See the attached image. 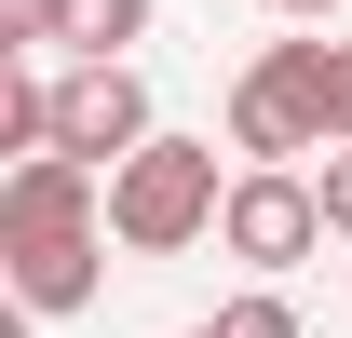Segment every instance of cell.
<instances>
[{
	"label": "cell",
	"mask_w": 352,
	"mask_h": 338,
	"mask_svg": "<svg viewBox=\"0 0 352 338\" xmlns=\"http://www.w3.org/2000/svg\"><path fill=\"white\" fill-rule=\"evenodd\" d=\"M149 82H135V54H68L54 68V149H82V163H122L149 149Z\"/></svg>",
	"instance_id": "4"
},
{
	"label": "cell",
	"mask_w": 352,
	"mask_h": 338,
	"mask_svg": "<svg viewBox=\"0 0 352 338\" xmlns=\"http://www.w3.org/2000/svg\"><path fill=\"white\" fill-rule=\"evenodd\" d=\"M190 338H217V325H190Z\"/></svg>",
	"instance_id": "13"
},
{
	"label": "cell",
	"mask_w": 352,
	"mask_h": 338,
	"mask_svg": "<svg viewBox=\"0 0 352 338\" xmlns=\"http://www.w3.org/2000/svg\"><path fill=\"white\" fill-rule=\"evenodd\" d=\"M311 190H325V230H352V135L325 149V176H311Z\"/></svg>",
	"instance_id": "10"
},
{
	"label": "cell",
	"mask_w": 352,
	"mask_h": 338,
	"mask_svg": "<svg viewBox=\"0 0 352 338\" xmlns=\"http://www.w3.org/2000/svg\"><path fill=\"white\" fill-rule=\"evenodd\" d=\"M230 149H244V163L339 149V41H271L258 68L230 82Z\"/></svg>",
	"instance_id": "2"
},
{
	"label": "cell",
	"mask_w": 352,
	"mask_h": 338,
	"mask_svg": "<svg viewBox=\"0 0 352 338\" xmlns=\"http://www.w3.org/2000/svg\"><path fill=\"white\" fill-rule=\"evenodd\" d=\"M217 149L204 135H149V149H122L109 163V230H122V257H190L204 230H217Z\"/></svg>",
	"instance_id": "1"
},
{
	"label": "cell",
	"mask_w": 352,
	"mask_h": 338,
	"mask_svg": "<svg viewBox=\"0 0 352 338\" xmlns=\"http://www.w3.org/2000/svg\"><path fill=\"white\" fill-rule=\"evenodd\" d=\"M339 135H352V41H339Z\"/></svg>",
	"instance_id": "12"
},
{
	"label": "cell",
	"mask_w": 352,
	"mask_h": 338,
	"mask_svg": "<svg viewBox=\"0 0 352 338\" xmlns=\"http://www.w3.org/2000/svg\"><path fill=\"white\" fill-rule=\"evenodd\" d=\"M258 14H298V27H325V14H339V0H258Z\"/></svg>",
	"instance_id": "11"
},
{
	"label": "cell",
	"mask_w": 352,
	"mask_h": 338,
	"mask_svg": "<svg viewBox=\"0 0 352 338\" xmlns=\"http://www.w3.org/2000/svg\"><path fill=\"white\" fill-rule=\"evenodd\" d=\"M109 244H122V230H41V244H0V257H14V297H28V311H82V297L109 284Z\"/></svg>",
	"instance_id": "5"
},
{
	"label": "cell",
	"mask_w": 352,
	"mask_h": 338,
	"mask_svg": "<svg viewBox=\"0 0 352 338\" xmlns=\"http://www.w3.org/2000/svg\"><path fill=\"white\" fill-rule=\"evenodd\" d=\"M217 338H298V311H285V297H271V284H244V297H230V311H217Z\"/></svg>",
	"instance_id": "8"
},
{
	"label": "cell",
	"mask_w": 352,
	"mask_h": 338,
	"mask_svg": "<svg viewBox=\"0 0 352 338\" xmlns=\"http://www.w3.org/2000/svg\"><path fill=\"white\" fill-rule=\"evenodd\" d=\"M149 41V0H54V54H122Z\"/></svg>",
	"instance_id": "6"
},
{
	"label": "cell",
	"mask_w": 352,
	"mask_h": 338,
	"mask_svg": "<svg viewBox=\"0 0 352 338\" xmlns=\"http://www.w3.org/2000/svg\"><path fill=\"white\" fill-rule=\"evenodd\" d=\"M0 149H14V163L54 149V82H41V68H14V95H0Z\"/></svg>",
	"instance_id": "7"
},
{
	"label": "cell",
	"mask_w": 352,
	"mask_h": 338,
	"mask_svg": "<svg viewBox=\"0 0 352 338\" xmlns=\"http://www.w3.org/2000/svg\"><path fill=\"white\" fill-rule=\"evenodd\" d=\"M217 244L244 257V271H298L311 244H325V190H311L298 163H244L217 203Z\"/></svg>",
	"instance_id": "3"
},
{
	"label": "cell",
	"mask_w": 352,
	"mask_h": 338,
	"mask_svg": "<svg viewBox=\"0 0 352 338\" xmlns=\"http://www.w3.org/2000/svg\"><path fill=\"white\" fill-rule=\"evenodd\" d=\"M0 54H54V0H0Z\"/></svg>",
	"instance_id": "9"
}]
</instances>
